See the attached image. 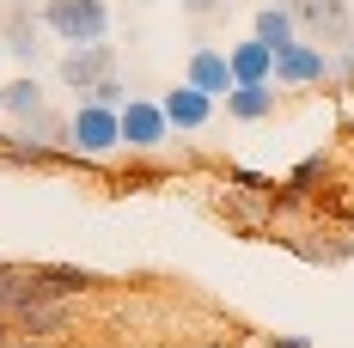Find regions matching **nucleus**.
I'll list each match as a JSON object with an SVG mask.
<instances>
[{
	"instance_id": "nucleus-9",
	"label": "nucleus",
	"mask_w": 354,
	"mask_h": 348,
	"mask_svg": "<svg viewBox=\"0 0 354 348\" xmlns=\"http://www.w3.org/2000/svg\"><path fill=\"white\" fill-rule=\"evenodd\" d=\"M183 86H196L202 98H226L232 92V68H226V49H214V43H202V49H189V68H183Z\"/></svg>"
},
{
	"instance_id": "nucleus-1",
	"label": "nucleus",
	"mask_w": 354,
	"mask_h": 348,
	"mask_svg": "<svg viewBox=\"0 0 354 348\" xmlns=\"http://www.w3.org/2000/svg\"><path fill=\"white\" fill-rule=\"evenodd\" d=\"M86 287H98V275L80 263H0V318L19 324L43 306H68Z\"/></svg>"
},
{
	"instance_id": "nucleus-10",
	"label": "nucleus",
	"mask_w": 354,
	"mask_h": 348,
	"mask_svg": "<svg viewBox=\"0 0 354 348\" xmlns=\"http://www.w3.org/2000/svg\"><path fill=\"white\" fill-rule=\"evenodd\" d=\"M226 68H232V86H275V49L245 37L226 49Z\"/></svg>"
},
{
	"instance_id": "nucleus-3",
	"label": "nucleus",
	"mask_w": 354,
	"mask_h": 348,
	"mask_svg": "<svg viewBox=\"0 0 354 348\" xmlns=\"http://www.w3.org/2000/svg\"><path fill=\"white\" fill-rule=\"evenodd\" d=\"M116 147H122V110L73 104V116H68V153L73 159H110Z\"/></svg>"
},
{
	"instance_id": "nucleus-19",
	"label": "nucleus",
	"mask_w": 354,
	"mask_h": 348,
	"mask_svg": "<svg viewBox=\"0 0 354 348\" xmlns=\"http://www.w3.org/2000/svg\"><path fill=\"white\" fill-rule=\"evenodd\" d=\"M269 348H312V336H269Z\"/></svg>"
},
{
	"instance_id": "nucleus-11",
	"label": "nucleus",
	"mask_w": 354,
	"mask_h": 348,
	"mask_svg": "<svg viewBox=\"0 0 354 348\" xmlns=\"http://www.w3.org/2000/svg\"><path fill=\"white\" fill-rule=\"evenodd\" d=\"M0 110L19 122V129H31L49 116V98H43V86H37V73H19V80H6L0 86Z\"/></svg>"
},
{
	"instance_id": "nucleus-23",
	"label": "nucleus",
	"mask_w": 354,
	"mask_h": 348,
	"mask_svg": "<svg viewBox=\"0 0 354 348\" xmlns=\"http://www.w3.org/2000/svg\"><path fill=\"white\" fill-rule=\"evenodd\" d=\"M0 55H6V43H0Z\"/></svg>"
},
{
	"instance_id": "nucleus-2",
	"label": "nucleus",
	"mask_w": 354,
	"mask_h": 348,
	"mask_svg": "<svg viewBox=\"0 0 354 348\" xmlns=\"http://www.w3.org/2000/svg\"><path fill=\"white\" fill-rule=\"evenodd\" d=\"M43 31L62 37L68 49H86V43H104L110 37V0H43Z\"/></svg>"
},
{
	"instance_id": "nucleus-22",
	"label": "nucleus",
	"mask_w": 354,
	"mask_h": 348,
	"mask_svg": "<svg viewBox=\"0 0 354 348\" xmlns=\"http://www.w3.org/2000/svg\"><path fill=\"white\" fill-rule=\"evenodd\" d=\"M6 6H31V0H6Z\"/></svg>"
},
{
	"instance_id": "nucleus-6",
	"label": "nucleus",
	"mask_w": 354,
	"mask_h": 348,
	"mask_svg": "<svg viewBox=\"0 0 354 348\" xmlns=\"http://www.w3.org/2000/svg\"><path fill=\"white\" fill-rule=\"evenodd\" d=\"M165 140H171V122H165L159 98H129L122 104V147L129 153H159Z\"/></svg>"
},
{
	"instance_id": "nucleus-21",
	"label": "nucleus",
	"mask_w": 354,
	"mask_h": 348,
	"mask_svg": "<svg viewBox=\"0 0 354 348\" xmlns=\"http://www.w3.org/2000/svg\"><path fill=\"white\" fill-rule=\"evenodd\" d=\"M12 348H43V342H12Z\"/></svg>"
},
{
	"instance_id": "nucleus-4",
	"label": "nucleus",
	"mask_w": 354,
	"mask_h": 348,
	"mask_svg": "<svg viewBox=\"0 0 354 348\" xmlns=\"http://www.w3.org/2000/svg\"><path fill=\"white\" fill-rule=\"evenodd\" d=\"M287 12H293V31H299V43H318V49H330V43H348V0H287Z\"/></svg>"
},
{
	"instance_id": "nucleus-14",
	"label": "nucleus",
	"mask_w": 354,
	"mask_h": 348,
	"mask_svg": "<svg viewBox=\"0 0 354 348\" xmlns=\"http://www.w3.org/2000/svg\"><path fill=\"white\" fill-rule=\"evenodd\" d=\"M257 43H269L275 55H281L287 43H299V31H293V12H287V0H281V6H257Z\"/></svg>"
},
{
	"instance_id": "nucleus-16",
	"label": "nucleus",
	"mask_w": 354,
	"mask_h": 348,
	"mask_svg": "<svg viewBox=\"0 0 354 348\" xmlns=\"http://www.w3.org/2000/svg\"><path fill=\"white\" fill-rule=\"evenodd\" d=\"M80 104H104V110H122V104H129V86H122V73H110L104 86H98V92H86Z\"/></svg>"
},
{
	"instance_id": "nucleus-17",
	"label": "nucleus",
	"mask_w": 354,
	"mask_h": 348,
	"mask_svg": "<svg viewBox=\"0 0 354 348\" xmlns=\"http://www.w3.org/2000/svg\"><path fill=\"white\" fill-rule=\"evenodd\" d=\"M189 19H214V12H226V0H177Z\"/></svg>"
},
{
	"instance_id": "nucleus-20",
	"label": "nucleus",
	"mask_w": 354,
	"mask_h": 348,
	"mask_svg": "<svg viewBox=\"0 0 354 348\" xmlns=\"http://www.w3.org/2000/svg\"><path fill=\"white\" fill-rule=\"evenodd\" d=\"M6 336H12V324H6V318H0V348H12V342H6Z\"/></svg>"
},
{
	"instance_id": "nucleus-13",
	"label": "nucleus",
	"mask_w": 354,
	"mask_h": 348,
	"mask_svg": "<svg viewBox=\"0 0 354 348\" xmlns=\"http://www.w3.org/2000/svg\"><path fill=\"white\" fill-rule=\"evenodd\" d=\"M220 104H226V116H239V122H263V116H275V86H232Z\"/></svg>"
},
{
	"instance_id": "nucleus-8",
	"label": "nucleus",
	"mask_w": 354,
	"mask_h": 348,
	"mask_svg": "<svg viewBox=\"0 0 354 348\" xmlns=\"http://www.w3.org/2000/svg\"><path fill=\"white\" fill-rule=\"evenodd\" d=\"M275 80L281 86H324L330 80V49H318V43H287L281 55H275Z\"/></svg>"
},
{
	"instance_id": "nucleus-15",
	"label": "nucleus",
	"mask_w": 354,
	"mask_h": 348,
	"mask_svg": "<svg viewBox=\"0 0 354 348\" xmlns=\"http://www.w3.org/2000/svg\"><path fill=\"white\" fill-rule=\"evenodd\" d=\"M62 324H68V306H43V312L19 318V324H12V336H49V330H62Z\"/></svg>"
},
{
	"instance_id": "nucleus-5",
	"label": "nucleus",
	"mask_w": 354,
	"mask_h": 348,
	"mask_svg": "<svg viewBox=\"0 0 354 348\" xmlns=\"http://www.w3.org/2000/svg\"><path fill=\"white\" fill-rule=\"evenodd\" d=\"M110 73H116V43H86V49H68L62 62H55V80L68 86V92H98Z\"/></svg>"
},
{
	"instance_id": "nucleus-7",
	"label": "nucleus",
	"mask_w": 354,
	"mask_h": 348,
	"mask_svg": "<svg viewBox=\"0 0 354 348\" xmlns=\"http://www.w3.org/2000/svg\"><path fill=\"white\" fill-rule=\"evenodd\" d=\"M0 43H6V55H12L25 73H37V62L49 55V43H43V19H37L31 6H12V12H6V25H0Z\"/></svg>"
},
{
	"instance_id": "nucleus-12",
	"label": "nucleus",
	"mask_w": 354,
	"mask_h": 348,
	"mask_svg": "<svg viewBox=\"0 0 354 348\" xmlns=\"http://www.w3.org/2000/svg\"><path fill=\"white\" fill-rule=\"evenodd\" d=\"M159 110H165V122L183 129V135H196V129H208V122H214V98H202L196 86H171V92L159 98Z\"/></svg>"
},
{
	"instance_id": "nucleus-18",
	"label": "nucleus",
	"mask_w": 354,
	"mask_h": 348,
	"mask_svg": "<svg viewBox=\"0 0 354 348\" xmlns=\"http://www.w3.org/2000/svg\"><path fill=\"white\" fill-rule=\"evenodd\" d=\"M324 172V159H306V165H299V172H293V190H306V183H312V177Z\"/></svg>"
}]
</instances>
